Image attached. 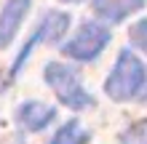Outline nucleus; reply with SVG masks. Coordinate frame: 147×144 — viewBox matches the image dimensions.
<instances>
[{
    "mask_svg": "<svg viewBox=\"0 0 147 144\" xmlns=\"http://www.w3.org/2000/svg\"><path fill=\"white\" fill-rule=\"evenodd\" d=\"M142 83H144V67H142V62L131 54V51H120V56L115 62V70L110 72V78L105 83V91L110 94V99L128 101L131 96L139 94Z\"/></svg>",
    "mask_w": 147,
    "mask_h": 144,
    "instance_id": "nucleus-1",
    "label": "nucleus"
},
{
    "mask_svg": "<svg viewBox=\"0 0 147 144\" xmlns=\"http://www.w3.org/2000/svg\"><path fill=\"white\" fill-rule=\"evenodd\" d=\"M43 78H46V83L54 88V94L59 96V101H62V104L72 107V109H86V107L94 104V99L88 96V91L80 86V80H78L75 70H70V67L51 62V64H46Z\"/></svg>",
    "mask_w": 147,
    "mask_h": 144,
    "instance_id": "nucleus-2",
    "label": "nucleus"
},
{
    "mask_svg": "<svg viewBox=\"0 0 147 144\" xmlns=\"http://www.w3.org/2000/svg\"><path fill=\"white\" fill-rule=\"evenodd\" d=\"M110 43V29L102 27V24H83L80 32L70 40V43L64 46V54L78 59V62H88V59H96L99 51Z\"/></svg>",
    "mask_w": 147,
    "mask_h": 144,
    "instance_id": "nucleus-3",
    "label": "nucleus"
},
{
    "mask_svg": "<svg viewBox=\"0 0 147 144\" xmlns=\"http://www.w3.org/2000/svg\"><path fill=\"white\" fill-rule=\"evenodd\" d=\"M27 11H30V0H5L3 11H0V48H5L13 40Z\"/></svg>",
    "mask_w": 147,
    "mask_h": 144,
    "instance_id": "nucleus-4",
    "label": "nucleus"
},
{
    "mask_svg": "<svg viewBox=\"0 0 147 144\" xmlns=\"http://www.w3.org/2000/svg\"><path fill=\"white\" fill-rule=\"evenodd\" d=\"M144 0H94V11L105 21H123L126 16L139 11Z\"/></svg>",
    "mask_w": 147,
    "mask_h": 144,
    "instance_id": "nucleus-5",
    "label": "nucleus"
},
{
    "mask_svg": "<svg viewBox=\"0 0 147 144\" xmlns=\"http://www.w3.org/2000/svg\"><path fill=\"white\" fill-rule=\"evenodd\" d=\"M54 107H46L40 101H30V104L19 107V123L27 131H43L46 125L54 120Z\"/></svg>",
    "mask_w": 147,
    "mask_h": 144,
    "instance_id": "nucleus-6",
    "label": "nucleus"
},
{
    "mask_svg": "<svg viewBox=\"0 0 147 144\" xmlns=\"http://www.w3.org/2000/svg\"><path fill=\"white\" fill-rule=\"evenodd\" d=\"M67 27H70V16L62 13V11H51V13H46V19L40 21L38 35H40V40H46V43H56L67 32Z\"/></svg>",
    "mask_w": 147,
    "mask_h": 144,
    "instance_id": "nucleus-7",
    "label": "nucleus"
},
{
    "mask_svg": "<svg viewBox=\"0 0 147 144\" xmlns=\"http://www.w3.org/2000/svg\"><path fill=\"white\" fill-rule=\"evenodd\" d=\"M51 144H88V133L80 128L78 120H70L67 125L59 128V133L51 139Z\"/></svg>",
    "mask_w": 147,
    "mask_h": 144,
    "instance_id": "nucleus-8",
    "label": "nucleus"
},
{
    "mask_svg": "<svg viewBox=\"0 0 147 144\" xmlns=\"http://www.w3.org/2000/svg\"><path fill=\"white\" fill-rule=\"evenodd\" d=\"M120 144H147V120L134 123L120 133Z\"/></svg>",
    "mask_w": 147,
    "mask_h": 144,
    "instance_id": "nucleus-9",
    "label": "nucleus"
},
{
    "mask_svg": "<svg viewBox=\"0 0 147 144\" xmlns=\"http://www.w3.org/2000/svg\"><path fill=\"white\" fill-rule=\"evenodd\" d=\"M128 38H131V43L136 48H142L144 54H147V19L136 21L134 27H131V32H128Z\"/></svg>",
    "mask_w": 147,
    "mask_h": 144,
    "instance_id": "nucleus-10",
    "label": "nucleus"
},
{
    "mask_svg": "<svg viewBox=\"0 0 147 144\" xmlns=\"http://www.w3.org/2000/svg\"><path fill=\"white\" fill-rule=\"evenodd\" d=\"M142 101H147V83H144V94H142Z\"/></svg>",
    "mask_w": 147,
    "mask_h": 144,
    "instance_id": "nucleus-11",
    "label": "nucleus"
},
{
    "mask_svg": "<svg viewBox=\"0 0 147 144\" xmlns=\"http://www.w3.org/2000/svg\"><path fill=\"white\" fill-rule=\"evenodd\" d=\"M67 3H78V0H67Z\"/></svg>",
    "mask_w": 147,
    "mask_h": 144,
    "instance_id": "nucleus-12",
    "label": "nucleus"
}]
</instances>
